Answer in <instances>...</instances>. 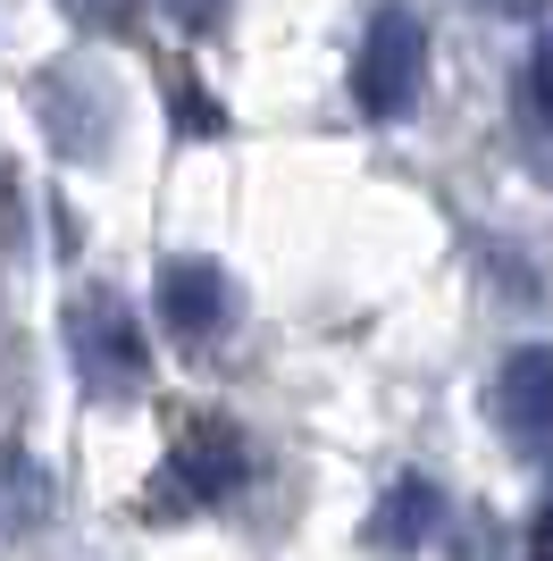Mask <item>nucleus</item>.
<instances>
[{
	"mask_svg": "<svg viewBox=\"0 0 553 561\" xmlns=\"http://www.w3.org/2000/svg\"><path fill=\"white\" fill-rule=\"evenodd\" d=\"M419 93H428V25L403 0H386L361 34V59H352V101H361V117L394 126V117H411Z\"/></svg>",
	"mask_w": 553,
	"mask_h": 561,
	"instance_id": "nucleus-1",
	"label": "nucleus"
},
{
	"mask_svg": "<svg viewBox=\"0 0 553 561\" xmlns=\"http://www.w3.org/2000/svg\"><path fill=\"white\" fill-rule=\"evenodd\" d=\"M68 352H76V369H84L92 394H135L143 377H151V344H143V319L117 302L110 285L76 294V310H68Z\"/></svg>",
	"mask_w": 553,
	"mask_h": 561,
	"instance_id": "nucleus-2",
	"label": "nucleus"
},
{
	"mask_svg": "<svg viewBox=\"0 0 553 561\" xmlns=\"http://www.w3.org/2000/svg\"><path fill=\"white\" fill-rule=\"evenodd\" d=\"M244 486V445H235V427H193L177 453H168L160 486H151V512L177 519V512H210V503H227Z\"/></svg>",
	"mask_w": 553,
	"mask_h": 561,
	"instance_id": "nucleus-3",
	"label": "nucleus"
},
{
	"mask_svg": "<svg viewBox=\"0 0 553 561\" xmlns=\"http://www.w3.org/2000/svg\"><path fill=\"white\" fill-rule=\"evenodd\" d=\"M495 427L511 436V453L520 461H545V445H553V360H545V344H520L495 369Z\"/></svg>",
	"mask_w": 553,
	"mask_h": 561,
	"instance_id": "nucleus-4",
	"label": "nucleus"
},
{
	"mask_svg": "<svg viewBox=\"0 0 553 561\" xmlns=\"http://www.w3.org/2000/svg\"><path fill=\"white\" fill-rule=\"evenodd\" d=\"M160 328L168 335H184V344H202L218 319L235 310V285H227V268L218 260H202V252H177V260H160Z\"/></svg>",
	"mask_w": 553,
	"mask_h": 561,
	"instance_id": "nucleus-5",
	"label": "nucleus"
},
{
	"mask_svg": "<svg viewBox=\"0 0 553 561\" xmlns=\"http://www.w3.org/2000/svg\"><path fill=\"white\" fill-rule=\"evenodd\" d=\"M43 519H50V469L25 453H0V537L43 528Z\"/></svg>",
	"mask_w": 553,
	"mask_h": 561,
	"instance_id": "nucleus-6",
	"label": "nucleus"
},
{
	"mask_svg": "<svg viewBox=\"0 0 553 561\" xmlns=\"http://www.w3.org/2000/svg\"><path fill=\"white\" fill-rule=\"evenodd\" d=\"M428 528H437V486H428V478H403V486L386 494V519H377V545H386V553H411V545L428 537Z\"/></svg>",
	"mask_w": 553,
	"mask_h": 561,
	"instance_id": "nucleus-7",
	"label": "nucleus"
},
{
	"mask_svg": "<svg viewBox=\"0 0 553 561\" xmlns=\"http://www.w3.org/2000/svg\"><path fill=\"white\" fill-rule=\"evenodd\" d=\"M520 135L529 151H545V50H529V68H520Z\"/></svg>",
	"mask_w": 553,
	"mask_h": 561,
	"instance_id": "nucleus-8",
	"label": "nucleus"
},
{
	"mask_svg": "<svg viewBox=\"0 0 553 561\" xmlns=\"http://www.w3.org/2000/svg\"><path fill=\"white\" fill-rule=\"evenodd\" d=\"M168 18H177L184 34H218V25H227V0H168Z\"/></svg>",
	"mask_w": 553,
	"mask_h": 561,
	"instance_id": "nucleus-9",
	"label": "nucleus"
},
{
	"mask_svg": "<svg viewBox=\"0 0 553 561\" xmlns=\"http://www.w3.org/2000/svg\"><path fill=\"white\" fill-rule=\"evenodd\" d=\"M76 25H126V0H68Z\"/></svg>",
	"mask_w": 553,
	"mask_h": 561,
	"instance_id": "nucleus-10",
	"label": "nucleus"
},
{
	"mask_svg": "<svg viewBox=\"0 0 553 561\" xmlns=\"http://www.w3.org/2000/svg\"><path fill=\"white\" fill-rule=\"evenodd\" d=\"M495 9H529V0H495Z\"/></svg>",
	"mask_w": 553,
	"mask_h": 561,
	"instance_id": "nucleus-11",
	"label": "nucleus"
}]
</instances>
